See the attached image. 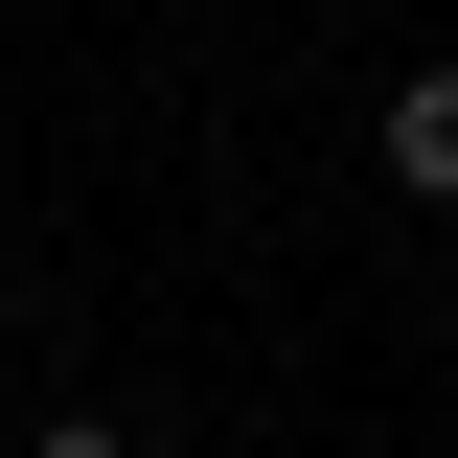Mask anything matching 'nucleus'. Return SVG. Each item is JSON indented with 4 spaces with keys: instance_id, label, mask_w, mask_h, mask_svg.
Wrapping results in <instances>:
<instances>
[{
    "instance_id": "f03ea898",
    "label": "nucleus",
    "mask_w": 458,
    "mask_h": 458,
    "mask_svg": "<svg viewBox=\"0 0 458 458\" xmlns=\"http://www.w3.org/2000/svg\"><path fill=\"white\" fill-rule=\"evenodd\" d=\"M47 458H138V436H47Z\"/></svg>"
},
{
    "instance_id": "f257e3e1",
    "label": "nucleus",
    "mask_w": 458,
    "mask_h": 458,
    "mask_svg": "<svg viewBox=\"0 0 458 458\" xmlns=\"http://www.w3.org/2000/svg\"><path fill=\"white\" fill-rule=\"evenodd\" d=\"M390 183H412V207H458V69H412V92H390Z\"/></svg>"
}]
</instances>
